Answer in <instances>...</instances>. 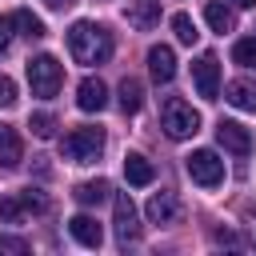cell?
<instances>
[{
	"mask_svg": "<svg viewBox=\"0 0 256 256\" xmlns=\"http://www.w3.org/2000/svg\"><path fill=\"white\" fill-rule=\"evenodd\" d=\"M184 168H188V176H192L200 188H216V184L224 180V160H220L212 148H196L192 156H184Z\"/></svg>",
	"mask_w": 256,
	"mask_h": 256,
	"instance_id": "obj_5",
	"label": "cell"
},
{
	"mask_svg": "<svg viewBox=\"0 0 256 256\" xmlns=\"http://www.w3.org/2000/svg\"><path fill=\"white\" fill-rule=\"evenodd\" d=\"M20 200H24V208H28V212H44V208H48L44 192H36V188H24V192H20Z\"/></svg>",
	"mask_w": 256,
	"mask_h": 256,
	"instance_id": "obj_26",
	"label": "cell"
},
{
	"mask_svg": "<svg viewBox=\"0 0 256 256\" xmlns=\"http://www.w3.org/2000/svg\"><path fill=\"white\" fill-rule=\"evenodd\" d=\"M76 104H80V112H100V108L108 104L104 80H100V76H84L80 88H76Z\"/></svg>",
	"mask_w": 256,
	"mask_h": 256,
	"instance_id": "obj_10",
	"label": "cell"
},
{
	"mask_svg": "<svg viewBox=\"0 0 256 256\" xmlns=\"http://www.w3.org/2000/svg\"><path fill=\"white\" fill-rule=\"evenodd\" d=\"M16 104V84L8 76H0V108H12Z\"/></svg>",
	"mask_w": 256,
	"mask_h": 256,
	"instance_id": "obj_27",
	"label": "cell"
},
{
	"mask_svg": "<svg viewBox=\"0 0 256 256\" xmlns=\"http://www.w3.org/2000/svg\"><path fill=\"white\" fill-rule=\"evenodd\" d=\"M12 28H20V36H28V40H40L44 36V20L32 16L28 8H16L12 12Z\"/></svg>",
	"mask_w": 256,
	"mask_h": 256,
	"instance_id": "obj_19",
	"label": "cell"
},
{
	"mask_svg": "<svg viewBox=\"0 0 256 256\" xmlns=\"http://www.w3.org/2000/svg\"><path fill=\"white\" fill-rule=\"evenodd\" d=\"M76 204H100L104 196H108V180H84V184H76Z\"/></svg>",
	"mask_w": 256,
	"mask_h": 256,
	"instance_id": "obj_20",
	"label": "cell"
},
{
	"mask_svg": "<svg viewBox=\"0 0 256 256\" xmlns=\"http://www.w3.org/2000/svg\"><path fill=\"white\" fill-rule=\"evenodd\" d=\"M68 52L76 64H104L112 56V32L96 20H76L68 28Z\"/></svg>",
	"mask_w": 256,
	"mask_h": 256,
	"instance_id": "obj_1",
	"label": "cell"
},
{
	"mask_svg": "<svg viewBox=\"0 0 256 256\" xmlns=\"http://www.w3.org/2000/svg\"><path fill=\"white\" fill-rule=\"evenodd\" d=\"M232 60H236L240 68H256V40H236Z\"/></svg>",
	"mask_w": 256,
	"mask_h": 256,
	"instance_id": "obj_24",
	"label": "cell"
},
{
	"mask_svg": "<svg viewBox=\"0 0 256 256\" xmlns=\"http://www.w3.org/2000/svg\"><path fill=\"white\" fill-rule=\"evenodd\" d=\"M176 216H180L176 196H172V192H152V200H148V220H152V224H172Z\"/></svg>",
	"mask_w": 256,
	"mask_h": 256,
	"instance_id": "obj_14",
	"label": "cell"
},
{
	"mask_svg": "<svg viewBox=\"0 0 256 256\" xmlns=\"http://www.w3.org/2000/svg\"><path fill=\"white\" fill-rule=\"evenodd\" d=\"M116 240H120V244L140 240V216H136V204H132L128 192L116 196Z\"/></svg>",
	"mask_w": 256,
	"mask_h": 256,
	"instance_id": "obj_7",
	"label": "cell"
},
{
	"mask_svg": "<svg viewBox=\"0 0 256 256\" xmlns=\"http://www.w3.org/2000/svg\"><path fill=\"white\" fill-rule=\"evenodd\" d=\"M24 212H28V208H24L20 196H4V200H0V220H4V224H20Z\"/></svg>",
	"mask_w": 256,
	"mask_h": 256,
	"instance_id": "obj_22",
	"label": "cell"
},
{
	"mask_svg": "<svg viewBox=\"0 0 256 256\" xmlns=\"http://www.w3.org/2000/svg\"><path fill=\"white\" fill-rule=\"evenodd\" d=\"M28 84H32V96L40 100H52L64 84V68L56 56H32L28 60Z\"/></svg>",
	"mask_w": 256,
	"mask_h": 256,
	"instance_id": "obj_4",
	"label": "cell"
},
{
	"mask_svg": "<svg viewBox=\"0 0 256 256\" xmlns=\"http://www.w3.org/2000/svg\"><path fill=\"white\" fill-rule=\"evenodd\" d=\"M172 32H176L180 44H196V40H200V32H196V24H192L188 12H176V16H172Z\"/></svg>",
	"mask_w": 256,
	"mask_h": 256,
	"instance_id": "obj_21",
	"label": "cell"
},
{
	"mask_svg": "<svg viewBox=\"0 0 256 256\" xmlns=\"http://www.w3.org/2000/svg\"><path fill=\"white\" fill-rule=\"evenodd\" d=\"M216 140H220V148H228L232 156H248V152H252V132H248L244 124H236V120H220V124H216Z\"/></svg>",
	"mask_w": 256,
	"mask_h": 256,
	"instance_id": "obj_8",
	"label": "cell"
},
{
	"mask_svg": "<svg viewBox=\"0 0 256 256\" xmlns=\"http://www.w3.org/2000/svg\"><path fill=\"white\" fill-rule=\"evenodd\" d=\"M148 72H152L156 84H168V80L176 76V52H172L168 44H152V48H148Z\"/></svg>",
	"mask_w": 256,
	"mask_h": 256,
	"instance_id": "obj_9",
	"label": "cell"
},
{
	"mask_svg": "<svg viewBox=\"0 0 256 256\" xmlns=\"http://www.w3.org/2000/svg\"><path fill=\"white\" fill-rule=\"evenodd\" d=\"M232 4H236V8H252L256 0H232Z\"/></svg>",
	"mask_w": 256,
	"mask_h": 256,
	"instance_id": "obj_30",
	"label": "cell"
},
{
	"mask_svg": "<svg viewBox=\"0 0 256 256\" xmlns=\"http://www.w3.org/2000/svg\"><path fill=\"white\" fill-rule=\"evenodd\" d=\"M160 128H164L172 140H188V136H196V132H200V112H196L188 100L168 96V100H164V108H160Z\"/></svg>",
	"mask_w": 256,
	"mask_h": 256,
	"instance_id": "obj_2",
	"label": "cell"
},
{
	"mask_svg": "<svg viewBox=\"0 0 256 256\" xmlns=\"http://www.w3.org/2000/svg\"><path fill=\"white\" fill-rule=\"evenodd\" d=\"M124 176H128V184H136V188H144V184H152V176H156V168L140 156V152H128L124 156Z\"/></svg>",
	"mask_w": 256,
	"mask_h": 256,
	"instance_id": "obj_16",
	"label": "cell"
},
{
	"mask_svg": "<svg viewBox=\"0 0 256 256\" xmlns=\"http://www.w3.org/2000/svg\"><path fill=\"white\" fill-rule=\"evenodd\" d=\"M224 100H228V104H236L240 112H256V80H248V76L232 80V84L224 88Z\"/></svg>",
	"mask_w": 256,
	"mask_h": 256,
	"instance_id": "obj_13",
	"label": "cell"
},
{
	"mask_svg": "<svg viewBox=\"0 0 256 256\" xmlns=\"http://www.w3.org/2000/svg\"><path fill=\"white\" fill-rule=\"evenodd\" d=\"M44 4H48V8H56V12H60V8H68V4H72V0H44Z\"/></svg>",
	"mask_w": 256,
	"mask_h": 256,
	"instance_id": "obj_29",
	"label": "cell"
},
{
	"mask_svg": "<svg viewBox=\"0 0 256 256\" xmlns=\"http://www.w3.org/2000/svg\"><path fill=\"white\" fill-rule=\"evenodd\" d=\"M192 80H196V92L204 100H216V92H220V60H216V52H204L192 64Z\"/></svg>",
	"mask_w": 256,
	"mask_h": 256,
	"instance_id": "obj_6",
	"label": "cell"
},
{
	"mask_svg": "<svg viewBox=\"0 0 256 256\" xmlns=\"http://www.w3.org/2000/svg\"><path fill=\"white\" fill-rule=\"evenodd\" d=\"M20 156H24V148H20L16 128L0 124V168H16V164H20Z\"/></svg>",
	"mask_w": 256,
	"mask_h": 256,
	"instance_id": "obj_17",
	"label": "cell"
},
{
	"mask_svg": "<svg viewBox=\"0 0 256 256\" xmlns=\"http://www.w3.org/2000/svg\"><path fill=\"white\" fill-rule=\"evenodd\" d=\"M28 252V240L20 236H0V256H24Z\"/></svg>",
	"mask_w": 256,
	"mask_h": 256,
	"instance_id": "obj_25",
	"label": "cell"
},
{
	"mask_svg": "<svg viewBox=\"0 0 256 256\" xmlns=\"http://www.w3.org/2000/svg\"><path fill=\"white\" fill-rule=\"evenodd\" d=\"M104 152V128H72L60 140V156L72 164H92Z\"/></svg>",
	"mask_w": 256,
	"mask_h": 256,
	"instance_id": "obj_3",
	"label": "cell"
},
{
	"mask_svg": "<svg viewBox=\"0 0 256 256\" xmlns=\"http://www.w3.org/2000/svg\"><path fill=\"white\" fill-rule=\"evenodd\" d=\"M140 104H144V88H140V80L124 76V80H120V112L132 116V112H140Z\"/></svg>",
	"mask_w": 256,
	"mask_h": 256,
	"instance_id": "obj_18",
	"label": "cell"
},
{
	"mask_svg": "<svg viewBox=\"0 0 256 256\" xmlns=\"http://www.w3.org/2000/svg\"><path fill=\"white\" fill-rule=\"evenodd\" d=\"M28 128H32V136H40V140H48V136L56 132V120H52L48 112H32V116H28Z\"/></svg>",
	"mask_w": 256,
	"mask_h": 256,
	"instance_id": "obj_23",
	"label": "cell"
},
{
	"mask_svg": "<svg viewBox=\"0 0 256 256\" xmlns=\"http://www.w3.org/2000/svg\"><path fill=\"white\" fill-rule=\"evenodd\" d=\"M204 20H208L212 32H220V36L236 28V12H232L228 4H220V0H208V4H204Z\"/></svg>",
	"mask_w": 256,
	"mask_h": 256,
	"instance_id": "obj_15",
	"label": "cell"
},
{
	"mask_svg": "<svg viewBox=\"0 0 256 256\" xmlns=\"http://www.w3.org/2000/svg\"><path fill=\"white\" fill-rule=\"evenodd\" d=\"M12 16H0V52H8V44H12Z\"/></svg>",
	"mask_w": 256,
	"mask_h": 256,
	"instance_id": "obj_28",
	"label": "cell"
},
{
	"mask_svg": "<svg viewBox=\"0 0 256 256\" xmlns=\"http://www.w3.org/2000/svg\"><path fill=\"white\" fill-rule=\"evenodd\" d=\"M68 232H72V240L84 244V248H100V244H104V228H100L92 216H84V212L68 220Z\"/></svg>",
	"mask_w": 256,
	"mask_h": 256,
	"instance_id": "obj_11",
	"label": "cell"
},
{
	"mask_svg": "<svg viewBox=\"0 0 256 256\" xmlns=\"http://www.w3.org/2000/svg\"><path fill=\"white\" fill-rule=\"evenodd\" d=\"M128 24L148 32L160 24V0H128Z\"/></svg>",
	"mask_w": 256,
	"mask_h": 256,
	"instance_id": "obj_12",
	"label": "cell"
}]
</instances>
